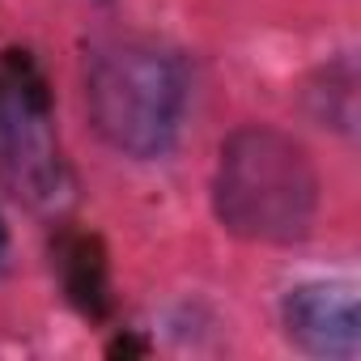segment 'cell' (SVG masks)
<instances>
[{"label":"cell","mask_w":361,"mask_h":361,"mask_svg":"<svg viewBox=\"0 0 361 361\" xmlns=\"http://www.w3.org/2000/svg\"><path fill=\"white\" fill-rule=\"evenodd\" d=\"M0 178L35 213H64L73 200L47 85L30 60H9L0 68Z\"/></svg>","instance_id":"cell-3"},{"label":"cell","mask_w":361,"mask_h":361,"mask_svg":"<svg viewBox=\"0 0 361 361\" xmlns=\"http://www.w3.org/2000/svg\"><path fill=\"white\" fill-rule=\"evenodd\" d=\"M285 340L323 361H353L361 348L357 289L348 281H302L281 298Z\"/></svg>","instance_id":"cell-4"},{"label":"cell","mask_w":361,"mask_h":361,"mask_svg":"<svg viewBox=\"0 0 361 361\" xmlns=\"http://www.w3.org/2000/svg\"><path fill=\"white\" fill-rule=\"evenodd\" d=\"M306 102L323 128L353 136V123H357V68H353V60L340 56L336 64H323L306 90Z\"/></svg>","instance_id":"cell-5"},{"label":"cell","mask_w":361,"mask_h":361,"mask_svg":"<svg viewBox=\"0 0 361 361\" xmlns=\"http://www.w3.org/2000/svg\"><path fill=\"white\" fill-rule=\"evenodd\" d=\"M5 255H9V230H5V221H0V264H5Z\"/></svg>","instance_id":"cell-6"},{"label":"cell","mask_w":361,"mask_h":361,"mask_svg":"<svg viewBox=\"0 0 361 361\" xmlns=\"http://www.w3.org/2000/svg\"><path fill=\"white\" fill-rule=\"evenodd\" d=\"M319 170L302 140L272 123L234 128L213 166V217L226 234L255 247H293L319 217Z\"/></svg>","instance_id":"cell-1"},{"label":"cell","mask_w":361,"mask_h":361,"mask_svg":"<svg viewBox=\"0 0 361 361\" xmlns=\"http://www.w3.org/2000/svg\"><path fill=\"white\" fill-rule=\"evenodd\" d=\"M85 111L94 132L132 161H157L178 145L188 119V68L170 47L111 35L85 47Z\"/></svg>","instance_id":"cell-2"}]
</instances>
